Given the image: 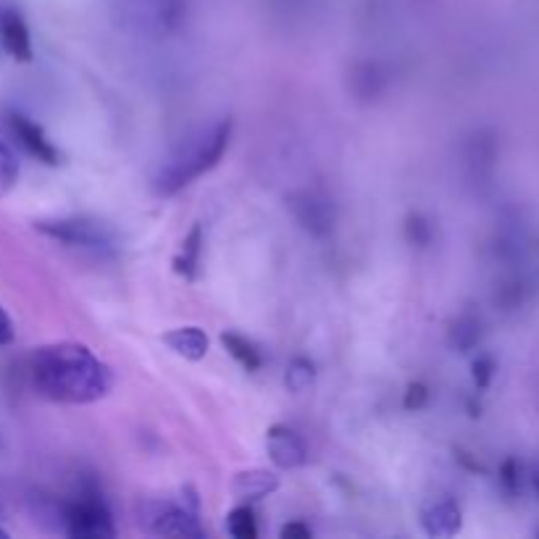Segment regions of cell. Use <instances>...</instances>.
Instances as JSON below:
<instances>
[{"instance_id": "obj_1", "label": "cell", "mask_w": 539, "mask_h": 539, "mask_svg": "<svg viewBox=\"0 0 539 539\" xmlns=\"http://www.w3.org/2000/svg\"><path fill=\"white\" fill-rule=\"evenodd\" d=\"M35 390L45 400L64 405H87L106 398L114 374L82 342H53L37 348L29 361Z\"/></svg>"}, {"instance_id": "obj_2", "label": "cell", "mask_w": 539, "mask_h": 539, "mask_svg": "<svg viewBox=\"0 0 539 539\" xmlns=\"http://www.w3.org/2000/svg\"><path fill=\"white\" fill-rule=\"evenodd\" d=\"M232 129H235L232 119H219L179 142L153 174V192L158 198H171L190 187L195 179L216 169L229 150Z\"/></svg>"}, {"instance_id": "obj_3", "label": "cell", "mask_w": 539, "mask_h": 539, "mask_svg": "<svg viewBox=\"0 0 539 539\" xmlns=\"http://www.w3.org/2000/svg\"><path fill=\"white\" fill-rule=\"evenodd\" d=\"M61 518H64L66 534L77 539H108L116 534L111 511L95 487H85L79 490V495L66 500Z\"/></svg>"}, {"instance_id": "obj_4", "label": "cell", "mask_w": 539, "mask_h": 539, "mask_svg": "<svg viewBox=\"0 0 539 539\" xmlns=\"http://www.w3.org/2000/svg\"><path fill=\"white\" fill-rule=\"evenodd\" d=\"M37 232H43L50 240L61 242L66 248L93 250V253H111L116 248L114 232L95 219H56L35 224Z\"/></svg>"}, {"instance_id": "obj_5", "label": "cell", "mask_w": 539, "mask_h": 539, "mask_svg": "<svg viewBox=\"0 0 539 539\" xmlns=\"http://www.w3.org/2000/svg\"><path fill=\"white\" fill-rule=\"evenodd\" d=\"M140 524L158 537H200L198 518L185 505L171 500H148L140 505Z\"/></svg>"}, {"instance_id": "obj_6", "label": "cell", "mask_w": 539, "mask_h": 539, "mask_svg": "<svg viewBox=\"0 0 539 539\" xmlns=\"http://www.w3.org/2000/svg\"><path fill=\"white\" fill-rule=\"evenodd\" d=\"M8 129H11L14 140L19 142L32 158H37V161H43V164L48 166L61 164V153H58L56 145L50 142V137L45 135V129L40 127V124H35V121L22 114H11L8 116Z\"/></svg>"}, {"instance_id": "obj_7", "label": "cell", "mask_w": 539, "mask_h": 539, "mask_svg": "<svg viewBox=\"0 0 539 539\" xmlns=\"http://www.w3.org/2000/svg\"><path fill=\"white\" fill-rule=\"evenodd\" d=\"M290 208L295 213V219L300 221V227L308 229L311 235L324 237L334 229V206L327 198H319L316 192L292 195Z\"/></svg>"}, {"instance_id": "obj_8", "label": "cell", "mask_w": 539, "mask_h": 539, "mask_svg": "<svg viewBox=\"0 0 539 539\" xmlns=\"http://www.w3.org/2000/svg\"><path fill=\"white\" fill-rule=\"evenodd\" d=\"M266 450H269L271 463L279 469H300L308 461V450L300 434L284 424H274L266 432Z\"/></svg>"}, {"instance_id": "obj_9", "label": "cell", "mask_w": 539, "mask_h": 539, "mask_svg": "<svg viewBox=\"0 0 539 539\" xmlns=\"http://www.w3.org/2000/svg\"><path fill=\"white\" fill-rule=\"evenodd\" d=\"M0 45L16 61H32V35L22 14L14 8H0Z\"/></svg>"}, {"instance_id": "obj_10", "label": "cell", "mask_w": 539, "mask_h": 539, "mask_svg": "<svg viewBox=\"0 0 539 539\" xmlns=\"http://www.w3.org/2000/svg\"><path fill=\"white\" fill-rule=\"evenodd\" d=\"M461 508L450 497L432 500L421 508V526L429 537H453L461 532Z\"/></svg>"}, {"instance_id": "obj_11", "label": "cell", "mask_w": 539, "mask_h": 539, "mask_svg": "<svg viewBox=\"0 0 539 539\" xmlns=\"http://www.w3.org/2000/svg\"><path fill=\"white\" fill-rule=\"evenodd\" d=\"M164 345L185 361H203L208 355V334L200 327H179L164 334Z\"/></svg>"}, {"instance_id": "obj_12", "label": "cell", "mask_w": 539, "mask_h": 539, "mask_svg": "<svg viewBox=\"0 0 539 539\" xmlns=\"http://www.w3.org/2000/svg\"><path fill=\"white\" fill-rule=\"evenodd\" d=\"M277 490L279 476L266 469L242 471V474L235 476V482H232V492H235L240 500H261V497H269L271 492Z\"/></svg>"}, {"instance_id": "obj_13", "label": "cell", "mask_w": 539, "mask_h": 539, "mask_svg": "<svg viewBox=\"0 0 539 539\" xmlns=\"http://www.w3.org/2000/svg\"><path fill=\"white\" fill-rule=\"evenodd\" d=\"M200 253H203V227L195 224V227L190 229V235L182 240V248H179L177 258H174V271H177L179 277L185 279L198 277Z\"/></svg>"}, {"instance_id": "obj_14", "label": "cell", "mask_w": 539, "mask_h": 539, "mask_svg": "<svg viewBox=\"0 0 539 539\" xmlns=\"http://www.w3.org/2000/svg\"><path fill=\"white\" fill-rule=\"evenodd\" d=\"M221 342H224V348L229 350V355H232L245 371H258L263 366L261 350H258L248 337H242V334L237 332H224L221 334Z\"/></svg>"}, {"instance_id": "obj_15", "label": "cell", "mask_w": 539, "mask_h": 539, "mask_svg": "<svg viewBox=\"0 0 539 539\" xmlns=\"http://www.w3.org/2000/svg\"><path fill=\"white\" fill-rule=\"evenodd\" d=\"M227 532L237 539H256L258 537V524L256 513L248 505H240L227 516Z\"/></svg>"}, {"instance_id": "obj_16", "label": "cell", "mask_w": 539, "mask_h": 539, "mask_svg": "<svg viewBox=\"0 0 539 539\" xmlns=\"http://www.w3.org/2000/svg\"><path fill=\"white\" fill-rule=\"evenodd\" d=\"M313 379H316V369L308 358H295L284 374V384L290 392H305L313 384Z\"/></svg>"}, {"instance_id": "obj_17", "label": "cell", "mask_w": 539, "mask_h": 539, "mask_svg": "<svg viewBox=\"0 0 539 539\" xmlns=\"http://www.w3.org/2000/svg\"><path fill=\"white\" fill-rule=\"evenodd\" d=\"M450 340H453L455 348L469 350L479 342V321L474 316H461L455 321L453 329H450Z\"/></svg>"}, {"instance_id": "obj_18", "label": "cell", "mask_w": 539, "mask_h": 539, "mask_svg": "<svg viewBox=\"0 0 539 539\" xmlns=\"http://www.w3.org/2000/svg\"><path fill=\"white\" fill-rule=\"evenodd\" d=\"M16 179H19V161H16L14 150L0 140V198L16 185Z\"/></svg>"}, {"instance_id": "obj_19", "label": "cell", "mask_w": 539, "mask_h": 539, "mask_svg": "<svg viewBox=\"0 0 539 539\" xmlns=\"http://www.w3.org/2000/svg\"><path fill=\"white\" fill-rule=\"evenodd\" d=\"M405 235H408V240H411L413 245H421V248H424V245L432 242V227H429L421 216H411L408 224H405Z\"/></svg>"}, {"instance_id": "obj_20", "label": "cell", "mask_w": 539, "mask_h": 539, "mask_svg": "<svg viewBox=\"0 0 539 539\" xmlns=\"http://www.w3.org/2000/svg\"><path fill=\"white\" fill-rule=\"evenodd\" d=\"M426 400H429V390H426L421 382L411 384L408 392H405V408H408V411H421L426 405Z\"/></svg>"}, {"instance_id": "obj_21", "label": "cell", "mask_w": 539, "mask_h": 539, "mask_svg": "<svg viewBox=\"0 0 539 539\" xmlns=\"http://www.w3.org/2000/svg\"><path fill=\"white\" fill-rule=\"evenodd\" d=\"M492 374H495V361H492L490 355H482L479 361L474 363V382L479 387H487L492 382Z\"/></svg>"}, {"instance_id": "obj_22", "label": "cell", "mask_w": 539, "mask_h": 539, "mask_svg": "<svg viewBox=\"0 0 539 539\" xmlns=\"http://www.w3.org/2000/svg\"><path fill=\"white\" fill-rule=\"evenodd\" d=\"M14 337H16L14 321H11V316L0 308V348H3V345H11Z\"/></svg>"}, {"instance_id": "obj_23", "label": "cell", "mask_w": 539, "mask_h": 539, "mask_svg": "<svg viewBox=\"0 0 539 539\" xmlns=\"http://www.w3.org/2000/svg\"><path fill=\"white\" fill-rule=\"evenodd\" d=\"M313 534V529L308 524H303V521H292V524H287L282 529V537L287 539H308Z\"/></svg>"}, {"instance_id": "obj_24", "label": "cell", "mask_w": 539, "mask_h": 539, "mask_svg": "<svg viewBox=\"0 0 539 539\" xmlns=\"http://www.w3.org/2000/svg\"><path fill=\"white\" fill-rule=\"evenodd\" d=\"M8 534H6V529H0V539H6Z\"/></svg>"}]
</instances>
